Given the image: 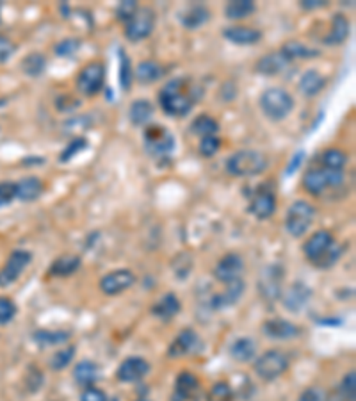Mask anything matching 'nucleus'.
Segmentation results:
<instances>
[{
    "instance_id": "obj_54",
    "label": "nucleus",
    "mask_w": 356,
    "mask_h": 401,
    "mask_svg": "<svg viewBox=\"0 0 356 401\" xmlns=\"http://www.w3.org/2000/svg\"><path fill=\"white\" fill-rule=\"evenodd\" d=\"M299 6H301V9H305V11H312V9L326 8L328 2H325V0H301Z\"/></svg>"
},
{
    "instance_id": "obj_57",
    "label": "nucleus",
    "mask_w": 356,
    "mask_h": 401,
    "mask_svg": "<svg viewBox=\"0 0 356 401\" xmlns=\"http://www.w3.org/2000/svg\"><path fill=\"white\" fill-rule=\"evenodd\" d=\"M136 401H152V400H146V398H143V400H136Z\"/></svg>"
},
{
    "instance_id": "obj_23",
    "label": "nucleus",
    "mask_w": 356,
    "mask_h": 401,
    "mask_svg": "<svg viewBox=\"0 0 356 401\" xmlns=\"http://www.w3.org/2000/svg\"><path fill=\"white\" fill-rule=\"evenodd\" d=\"M201 389L200 378L192 371H180L175 378V400L191 401L198 396Z\"/></svg>"
},
{
    "instance_id": "obj_2",
    "label": "nucleus",
    "mask_w": 356,
    "mask_h": 401,
    "mask_svg": "<svg viewBox=\"0 0 356 401\" xmlns=\"http://www.w3.org/2000/svg\"><path fill=\"white\" fill-rule=\"evenodd\" d=\"M344 248L339 244L329 230H318L313 232L303 244V255L312 266L319 269H329L339 262Z\"/></svg>"
},
{
    "instance_id": "obj_24",
    "label": "nucleus",
    "mask_w": 356,
    "mask_h": 401,
    "mask_svg": "<svg viewBox=\"0 0 356 401\" xmlns=\"http://www.w3.org/2000/svg\"><path fill=\"white\" fill-rule=\"evenodd\" d=\"M223 38L239 47H251L262 40V31L255 27H244V25H234V27L223 29Z\"/></svg>"
},
{
    "instance_id": "obj_44",
    "label": "nucleus",
    "mask_w": 356,
    "mask_h": 401,
    "mask_svg": "<svg viewBox=\"0 0 356 401\" xmlns=\"http://www.w3.org/2000/svg\"><path fill=\"white\" fill-rule=\"evenodd\" d=\"M78 48H80V40H77V38H64L59 43H55L54 52L59 57H73L78 52Z\"/></svg>"
},
{
    "instance_id": "obj_42",
    "label": "nucleus",
    "mask_w": 356,
    "mask_h": 401,
    "mask_svg": "<svg viewBox=\"0 0 356 401\" xmlns=\"http://www.w3.org/2000/svg\"><path fill=\"white\" fill-rule=\"evenodd\" d=\"M87 146H90L87 138H84V136H77V138L71 139V141L64 146L63 152L59 154V162H61V164H68V162L73 161L78 154H83Z\"/></svg>"
},
{
    "instance_id": "obj_3",
    "label": "nucleus",
    "mask_w": 356,
    "mask_h": 401,
    "mask_svg": "<svg viewBox=\"0 0 356 401\" xmlns=\"http://www.w3.org/2000/svg\"><path fill=\"white\" fill-rule=\"evenodd\" d=\"M227 174L237 178L257 177L269 168V159L259 150H237L225 162Z\"/></svg>"
},
{
    "instance_id": "obj_22",
    "label": "nucleus",
    "mask_w": 356,
    "mask_h": 401,
    "mask_svg": "<svg viewBox=\"0 0 356 401\" xmlns=\"http://www.w3.org/2000/svg\"><path fill=\"white\" fill-rule=\"evenodd\" d=\"M180 311H182V302L175 293H166V295L157 300V302L152 305V309H150L153 318H157L159 321L164 323L173 321Z\"/></svg>"
},
{
    "instance_id": "obj_15",
    "label": "nucleus",
    "mask_w": 356,
    "mask_h": 401,
    "mask_svg": "<svg viewBox=\"0 0 356 401\" xmlns=\"http://www.w3.org/2000/svg\"><path fill=\"white\" fill-rule=\"evenodd\" d=\"M201 348H204V344H201L200 335L196 334L192 328H184L180 334L173 339L166 355H168V358H171V360H176V358L198 353Z\"/></svg>"
},
{
    "instance_id": "obj_20",
    "label": "nucleus",
    "mask_w": 356,
    "mask_h": 401,
    "mask_svg": "<svg viewBox=\"0 0 356 401\" xmlns=\"http://www.w3.org/2000/svg\"><path fill=\"white\" fill-rule=\"evenodd\" d=\"M264 335L274 341H289V339H296L301 334V328L296 323L289 321L283 318H273L262 325Z\"/></svg>"
},
{
    "instance_id": "obj_11",
    "label": "nucleus",
    "mask_w": 356,
    "mask_h": 401,
    "mask_svg": "<svg viewBox=\"0 0 356 401\" xmlns=\"http://www.w3.org/2000/svg\"><path fill=\"white\" fill-rule=\"evenodd\" d=\"M283 279H285V272L280 264H269L260 272L257 288L267 303H274L280 300L283 293Z\"/></svg>"
},
{
    "instance_id": "obj_47",
    "label": "nucleus",
    "mask_w": 356,
    "mask_h": 401,
    "mask_svg": "<svg viewBox=\"0 0 356 401\" xmlns=\"http://www.w3.org/2000/svg\"><path fill=\"white\" fill-rule=\"evenodd\" d=\"M18 307L11 298H6V296H0V325H8L15 319Z\"/></svg>"
},
{
    "instance_id": "obj_6",
    "label": "nucleus",
    "mask_w": 356,
    "mask_h": 401,
    "mask_svg": "<svg viewBox=\"0 0 356 401\" xmlns=\"http://www.w3.org/2000/svg\"><path fill=\"white\" fill-rule=\"evenodd\" d=\"M318 216V209L306 200H296L289 205L285 214V230L290 237L299 239L306 236L312 223Z\"/></svg>"
},
{
    "instance_id": "obj_35",
    "label": "nucleus",
    "mask_w": 356,
    "mask_h": 401,
    "mask_svg": "<svg viewBox=\"0 0 356 401\" xmlns=\"http://www.w3.org/2000/svg\"><path fill=\"white\" fill-rule=\"evenodd\" d=\"M230 357L241 364L253 362L257 358V342L251 337L235 339L230 346Z\"/></svg>"
},
{
    "instance_id": "obj_7",
    "label": "nucleus",
    "mask_w": 356,
    "mask_h": 401,
    "mask_svg": "<svg viewBox=\"0 0 356 401\" xmlns=\"http://www.w3.org/2000/svg\"><path fill=\"white\" fill-rule=\"evenodd\" d=\"M146 154L153 159H168L175 150V138L166 127L148 123L143 132Z\"/></svg>"
},
{
    "instance_id": "obj_13",
    "label": "nucleus",
    "mask_w": 356,
    "mask_h": 401,
    "mask_svg": "<svg viewBox=\"0 0 356 401\" xmlns=\"http://www.w3.org/2000/svg\"><path fill=\"white\" fill-rule=\"evenodd\" d=\"M276 211V193L273 191V188H269L267 184L259 185L251 193L250 204H248V213L259 221L269 220L271 216Z\"/></svg>"
},
{
    "instance_id": "obj_30",
    "label": "nucleus",
    "mask_w": 356,
    "mask_h": 401,
    "mask_svg": "<svg viewBox=\"0 0 356 401\" xmlns=\"http://www.w3.org/2000/svg\"><path fill=\"white\" fill-rule=\"evenodd\" d=\"M45 191V184L38 177H24L16 182V198L24 204L38 200Z\"/></svg>"
},
{
    "instance_id": "obj_12",
    "label": "nucleus",
    "mask_w": 356,
    "mask_h": 401,
    "mask_svg": "<svg viewBox=\"0 0 356 401\" xmlns=\"http://www.w3.org/2000/svg\"><path fill=\"white\" fill-rule=\"evenodd\" d=\"M32 262V253L27 250H13L11 255L8 257L6 264L0 267V289L11 288L13 283L24 275V272Z\"/></svg>"
},
{
    "instance_id": "obj_8",
    "label": "nucleus",
    "mask_w": 356,
    "mask_h": 401,
    "mask_svg": "<svg viewBox=\"0 0 356 401\" xmlns=\"http://www.w3.org/2000/svg\"><path fill=\"white\" fill-rule=\"evenodd\" d=\"M289 366V355L282 350H267L253 360L255 373L264 381H274L287 373Z\"/></svg>"
},
{
    "instance_id": "obj_46",
    "label": "nucleus",
    "mask_w": 356,
    "mask_h": 401,
    "mask_svg": "<svg viewBox=\"0 0 356 401\" xmlns=\"http://www.w3.org/2000/svg\"><path fill=\"white\" fill-rule=\"evenodd\" d=\"M234 400V391L228 386L227 381H218L214 384L208 393L207 401H232Z\"/></svg>"
},
{
    "instance_id": "obj_48",
    "label": "nucleus",
    "mask_w": 356,
    "mask_h": 401,
    "mask_svg": "<svg viewBox=\"0 0 356 401\" xmlns=\"http://www.w3.org/2000/svg\"><path fill=\"white\" fill-rule=\"evenodd\" d=\"M15 198H16V182L11 181L0 182V209L8 207L9 204H13Z\"/></svg>"
},
{
    "instance_id": "obj_45",
    "label": "nucleus",
    "mask_w": 356,
    "mask_h": 401,
    "mask_svg": "<svg viewBox=\"0 0 356 401\" xmlns=\"http://www.w3.org/2000/svg\"><path fill=\"white\" fill-rule=\"evenodd\" d=\"M221 150V139L218 136H207V138L200 139V145H198V152H200L201 157H214L218 152Z\"/></svg>"
},
{
    "instance_id": "obj_52",
    "label": "nucleus",
    "mask_w": 356,
    "mask_h": 401,
    "mask_svg": "<svg viewBox=\"0 0 356 401\" xmlns=\"http://www.w3.org/2000/svg\"><path fill=\"white\" fill-rule=\"evenodd\" d=\"M80 401H109L106 391L98 389V387L90 386L84 387L83 394H80Z\"/></svg>"
},
{
    "instance_id": "obj_16",
    "label": "nucleus",
    "mask_w": 356,
    "mask_h": 401,
    "mask_svg": "<svg viewBox=\"0 0 356 401\" xmlns=\"http://www.w3.org/2000/svg\"><path fill=\"white\" fill-rule=\"evenodd\" d=\"M244 272V260L239 253L230 252L225 253L214 266V279L221 283H232L235 280H241V275Z\"/></svg>"
},
{
    "instance_id": "obj_19",
    "label": "nucleus",
    "mask_w": 356,
    "mask_h": 401,
    "mask_svg": "<svg viewBox=\"0 0 356 401\" xmlns=\"http://www.w3.org/2000/svg\"><path fill=\"white\" fill-rule=\"evenodd\" d=\"M211 9L207 8L205 4H189L185 6L182 11H178L176 18L180 22V25L187 31H196V29L204 27L205 24L211 22Z\"/></svg>"
},
{
    "instance_id": "obj_29",
    "label": "nucleus",
    "mask_w": 356,
    "mask_h": 401,
    "mask_svg": "<svg viewBox=\"0 0 356 401\" xmlns=\"http://www.w3.org/2000/svg\"><path fill=\"white\" fill-rule=\"evenodd\" d=\"M166 70L159 61L146 59L137 64L134 70V80L139 84H155L157 80H161L164 77Z\"/></svg>"
},
{
    "instance_id": "obj_33",
    "label": "nucleus",
    "mask_w": 356,
    "mask_h": 401,
    "mask_svg": "<svg viewBox=\"0 0 356 401\" xmlns=\"http://www.w3.org/2000/svg\"><path fill=\"white\" fill-rule=\"evenodd\" d=\"M100 378V367L93 360H80L73 367V380L77 386L90 387L94 386Z\"/></svg>"
},
{
    "instance_id": "obj_37",
    "label": "nucleus",
    "mask_w": 356,
    "mask_h": 401,
    "mask_svg": "<svg viewBox=\"0 0 356 401\" xmlns=\"http://www.w3.org/2000/svg\"><path fill=\"white\" fill-rule=\"evenodd\" d=\"M189 130L194 136H200V138H207V136H218V132L221 130L220 122L215 118H212L211 114H198L192 123L189 125Z\"/></svg>"
},
{
    "instance_id": "obj_36",
    "label": "nucleus",
    "mask_w": 356,
    "mask_h": 401,
    "mask_svg": "<svg viewBox=\"0 0 356 401\" xmlns=\"http://www.w3.org/2000/svg\"><path fill=\"white\" fill-rule=\"evenodd\" d=\"M118 59H120V68H118V83L125 93L132 90L134 84V66L130 55L127 54L125 48H118Z\"/></svg>"
},
{
    "instance_id": "obj_10",
    "label": "nucleus",
    "mask_w": 356,
    "mask_h": 401,
    "mask_svg": "<svg viewBox=\"0 0 356 401\" xmlns=\"http://www.w3.org/2000/svg\"><path fill=\"white\" fill-rule=\"evenodd\" d=\"M77 91L84 97H97L106 87V64L102 61H91L80 68L77 79Z\"/></svg>"
},
{
    "instance_id": "obj_17",
    "label": "nucleus",
    "mask_w": 356,
    "mask_h": 401,
    "mask_svg": "<svg viewBox=\"0 0 356 401\" xmlns=\"http://www.w3.org/2000/svg\"><path fill=\"white\" fill-rule=\"evenodd\" d=\"M310 298H312V289H310L308 283L301 282V280H296V282L290 283L287 291L280 296L283 309L287 312H292V314L301 312L308 305Z\"/></svg>"
},
{
    "instance_id": "obj_14",
    "label": "nucleus",
    "mask_w": 356,
    "mask_h": 401,
    "mask_svg": "<svg viewBox=\"0 0 356 401\" xmlns=\"http://www.w3.org/2000/svg\"><path fill=\"white\" fill-rule=\"evenodd\" d=\"M134 283H136V275L130 269L123 267V269H114V272L104 275L98 282V288L106 296H118L129 291Z\"/></svg>"
},
{
    "instance_id": "obj_25",
    "label": "nucleus",
    "mask_w": 356,
    "mask_h": 401,
    "mask_svg": "<svg viewBox=\"0 0 356 401\" xmlns=\"http://www.w3.org/2000/svg\"><path fill=\"white\" fill-rule=\"evenodd\" d=\"M289 61L285 59V55L280 50L269 52V54L262 55L257 64H255V71L264 77H276V75L282 73L287 66H289Z\"/></svg>"
},
{
    "instance_id": "obj_1",
    "label": "nucleus",
    "mask_w": 356,
    "mask_h": 401,
    "mask_svg": "<svg viewBox=\"0 0 356 401\" xmlns=\"http://www.w3.org/2000/svg\"><path fill=\"white\" fill-rule=\"evenodd\" d=\"M200 97V86L191 77H175L159 91V104H161V109L171 118H185L194 109Z\"/></svg>"
},
{
    "instance_id": "obj_53",
    "label": "nucleus",
    "mask_w": 356,
    "mask_h": 401,
    "mask_svg": "<svg viewBox=\"0 0 356 401\" xmlns=\"http://www.w3.org/2000/svg\"><path fill=\"white\" fill-rule=\"evenodd\" d=\"M305 159H306L305 150H298V152H296V154L292 155V159H290V161H289V164H287V168H285L287 177H290V175L296 174V171H298V169L301 168L303 162H305Z\"/></svg>"
},
{
    "instance_id": "obj_43",
    "label": "nucleus",
    "mask_w": 356,
    "mask_h": 401,
    "mask_svg": "<svg viewBox=\"0 0 356 401\" xmlns=\"http://www.w3.org/2000/svg\"><path fill=\"white\" fill-rule=\"evenodd\" d=\"M339 401H355L356 398V374L355 371H349L337 387Z\"/></svg>"
},
{
    "instance_id": "obj_49",
    "label": "nucleus",
    "mask_w": 356,
    "mask_h": 401,
    "mask_svg": "<svg viewBox=\"0 0 356 401\" xmlns=\"http://www.w3.org/2000/svg\"><path fill=\"white\" fill-rule=\"evenodd\" d=\"M137 8H139V6H137L136 0H125V2H120V4H118V8H116V20L122 22V24H125L130 16L136 13Z\"/></svg>"
},
{
    "instance_id": "obj_31",
    "label": "nucleus",
    "mask_w": 356,
    "mask_h": 401,
    "mask_svg": "<svg viewBox=\"0 0 356 401\" xmlns=\"http://www.w3.org/2000/svg\"><path fill=\"white\" fill-rule=\"evenodd\" d=\"M70 330H38L32 334V341L38 344L39 348H55V346H66L71 339Z\"/></svg>"
},
{
    "instance_id": "obj_34",
    "label": "nucleus",
    "mask_w": 356,
    "mask_h": 401,
    "mask_svg": "<svg viewBox=\"0 0 356 401\" xmlns=\"http://www.w3.org/2000/svg\"><path fill=\"white\" fill-rule=\"evenodd\" d=\"M155 107L150 100L137 99L130 104L129 107V120L134 127H146L152 120Z\"/></svg>"
},
{
    "instance_id": "obj_50",
    "label": "nucleus",
    "mask_w": 356,
    "mask_h": 401,
    "mask_svg": "<svg viewBox=\"0 0 356 401\" xmlns=\"http://www.w3.org/2000/svg\"><path fill=\"white\" fill-rule=\"evenodd\" d=\"M16 52V45L9 40L8 36L0 34V64L8 63Z\"/></svg>"
},
{
    "instance_id": "obj_38",
    "label": "nucleus",
    "mask_w": 356,
    "mask_h": 401,
    "mask_svg": "<svg viewBox=\"0 0 356 401\" xmlns=\"http://www.w3.org/2000/svg\"><path fill=\"white\" fill-rule=\"evenodd\" d=\"M20 68L24 71L27 77H32V79H38L47 70V57H45L41 52H31L22 59L20 63Z\"/></svg>"
},
{
    "instance_id": "obj_21",
    "label": "nucleus",
    "mask_w": 356,
    "mask_h": 401,
    "mask_svg": "<svg viewBox=\"0 0 356 401\" xmlns=\"http://www.w3.org/2000/svg\"><path fill=\"white\" fill-rule=\"evenodd\" d=\"M244 295V282L243 280H235V282L227 283L223 293H218V295L212 296L208 300V305L214 311H225V309H230L234 305L239 303V300Z\"/></svg>"
},
{
    "instance_id": "obj_4",
    "label": "nucleus",
    "mask_w": 356,
    "mask_h": 401,
    "mask_svg": "<svg viewBox=\"0 0 356 401\" xmlns=\"http://www.w3.org/2000/svg\"><path fill=\"white\" fill-rule=\"evenodd\" d=\"M260 111L264 113L269 122H283V120L289 118V114L292 113L296 102H294V97L283 87H267L262 91L259 99Z\"/></svg>"
},
{
    "instance_id": "obj_41",
    "label": "nucleus",
    "mask_w": 356,
    "mask_h": 401,
    "mask_svg": "<svg viewBox=\"0 0 356 401\" xmlns=\"http://www.w3.org/2000/svg\"><path fill=\"white\" fill-rule=\"evenodd\" d=\"M75 353H77V346L75 344H66V346H63L52 355L50 360H48V366H50L52 371H63L64 367L70 366L71 360L75 358Z\"/></svg>"
},
{
    "instance_id": "obj_27",
    "label": "nucleus",
    "mask_w": 356,
    "mask_h": 401,
    "mask_svg": "<svg viewBox=\"0 0 356 401\" xmlns=\"http://www.w3.org/2000/svg\"><path fill=\"white\" fill-rule=\"evenodd\" d=\"M326 87V77L315 68H310V70L303 71L301 77L298 80V90L301 91L303 97L306 99H313L318 97L322 90Z\"/></svg>"
},
{
    "instance_id": "obj_40",
    "label": "nucleus",
    "mask_w": 356,
    "mask_h": 401,
    "mask_svg": "<svg viewBox=\"0 0 356 401\" xmlns=\"http://www.w3.org/2000/svg\"><path fill=\"white\" fill-rule=\"evenodd\" d=\"M255 11H257V6H255L253 0H232L225 6V16L234 22L250 18Z\"/></svg>"
},
{
    "instance_id": "obj_55",
    "label": "nucleus",
    "mask_w": 356,
    "mask_h": 401,
    "mask_svg": "<svg viewBox=\"0 0 356 401\" xmlns=\"http://www.w3.org/2000/svg\"><path fill=\"white\" fill-rule=\"evenodd\" d=\"M318 325H332V327H339V325H342V319H339V318L318 319Z\"/></svg>"
},
{
    "instance_id": "obj_28",
    "label": "nucleus",
    "mask_w": 356,
    "mask_h": 401,
    "mask_svg": "<svg viewBox=\"0 0 356 401\" xmlns=\"http://www.w3.org/2000/svg\"><path fill=\"white\" fill-rule=\"evenodd\" d=\"M83 266V257L80 255H61L50 264L48 267V275L55 276V279H68V276L75 275Z\"/></svg>"
},
{
    "instance_id": "obj_32",
    "label": "nucleus",
    "mask_w": 356,
    "mask_h": 401,
    "mask_svg": "<svg viewBox=\"0 0 356 401\" xmlns=\"http://www.w3.org/2000/svg\"><path fill=\"white\" fill-rule=\"evenodd\" d=\"M280 52L285 55V59L289 61L290 64H292L294 61H299V59H313V57H318V55L321 54V50H318V48H312V47H308V45L301 43V41H296V40L283 43L282 48H280Z\"/></svg>"
},
{
    "instance_id": "obj_51",
    "label": "nucleus",
    "mask_w": 356,
    "mask_h": 401,
    "mask_svg": "<svg viewBox=\"0 0 356 401\" xmlns=\"http://www.w3.org/2000/svg\"><path fill=\"white\" fill-rule=\"evenodd\" d=\"M298 401H328V394L321 387H306L301 394H299Z\"/></svg>"
},
{
    "instance_id": "obj_9",
    "label": "nucleus",
    "mask_w": 356,
    "mask_h": 401,
    "mask_svg": "<svg viewBox=\"0 0 356 401\" xmlns=\"http://www.w3.org/2000/svg\"><path fill=\"white\" fill-rule=\"evenodd\" d=\"M155 22H157V15L153 11V8L150 6H139L136 9L132 16H130L129 20L123 24V34L129 41L132 43H139V41L146 40L150 38L155 29Z\"/></svg>"
},
{
    "instance_id": "obj_56",
    "label": "nucleus",
    "mask_w": 356,
    "mask_h": 401,
    "mask_svg": "<svg viewBox=\"0 0 356 401\" xmlns=\"http://www.w3.org/2000/svg\"><path fill=\"white\" fill-rule=\"evenodd\" d=\"M22 162H24V164H43L45 159L43 157H25Z\"/></svg>"
},
{
    "instance_id": "obj_18",
    "label": "nucleus",
    "mask_w": 356,
    "mask_h": 401,
    "mask_svg": "<svg viewBox=\"0 0 356 401\" xmlns=\"http://www.w3.org/2000/svg\"><path fill=\"white\" fill-rule=\"evenodd\" d=\"M152 371L150 362L143 357H127L125 360L118 366L116 380L122 384H137L143 378H146Z\"/></svg>"
},
{
    "instance_id": "obj_5",
    "label": "nucleus",
    "mask_w": 356,
    "mask_h": 401,
    "mask_svg": "<svg viewBox=\"0 0 356 401\" xmlns=\"http://www.w3.org/2000/svg\"><path fill=\"white\" fill-rule=\"evenodd\" d=\"M344 171L326 169L319 164H313L303 175V189L312 197H322L329 189H337L344 184Z\"/></svg>"
},
{
    "instance_id": "obj_26",
    "label": "nucleus",
    "mask_w": 356,
    "mask_h": 401,
    "mask_svg": "<svg viewBox=\"0 0 356 401\" xmlns=\"http://www.w3.org/2000/svg\"><path fill=\"white\" fill-rule=\"evenodd\" d=\"M349 31H351V24H349L348 16L344 13H335L332 18V27L325 36L322 43L326 47H339L349 38Z\"/></svg>"
},
{
    "instance_id": "obj_39",
    "label": "nucleus",
    "mask_w": 356,
    "mask_h": 401,
    "mask_svg": "<svg viewBox=\"0 0 356 401\" xmlns=\"http://www.w3.org/2000/svg\"><path fill=\"white\" fill-rule=\"evenodd\" d=\"M348 154L341 148H326L321 152L318 162L319 166L326 169H335V171H344L346 164H348Z\"/></svg>"
}]
</instances>
